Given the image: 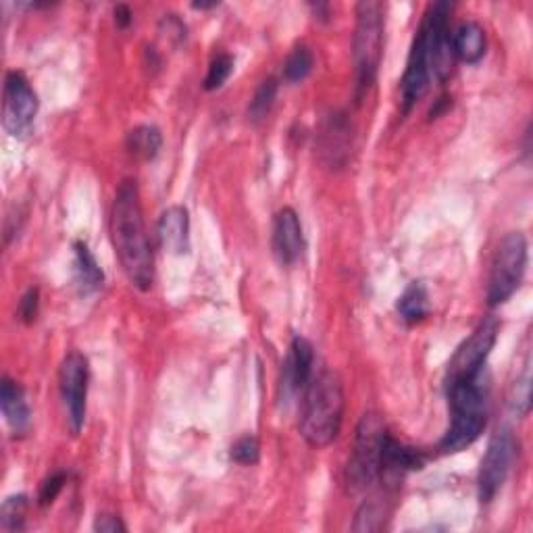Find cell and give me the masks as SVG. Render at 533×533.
Here are the masks:
<instances>
[{
  "label": "cell",
  "mask_w": 533,
  "mask_h": 533,
  "mask_svg": "<svg viewBox=\"0 0 533 533\" xmlns=\"http://www.w3.org/2000/svg\"><path fill=\"white\" fill-rule=\"evenodd\" d=\"M111 240L132 286L148 292L155 284V255L146 234L140 192L134 180H125L117 188L111 209Z\"/></svg>",
  "instance_id": "6da1fadb"
},
{
  "label": "cell",
  "mask_w": 533,
  "mask_h": 533,
  "mask_svg": "<svg viewBox=\"0 0 533 533\" xmlns=\"http://www.w3.org/2000/svg\"><path fill=\"white\" fill-rule=\"evenodd\" d=\"M344 386L338 373L321 371L313 375L311 384L302 394V409L298 429L300 436L313 448H325L340 436L344 421Z\"/></svg>",
  "instance_id": "7a4b0ae2"
},
{
  "label": "cell",
  "mask_w": 533,
  "mask_h": 533,
  "mask_svg": "<svg viewBox=\"0 0 533 533\" xmlns=\"http://www.w3.org/2000/svg\"><path fill=\"white\" fill-rule=\"evenodd\" d=\"M450 406V425L440 440V452L456 454L479 440L488 425L490 411V386L486 373L477 375L471 382L454 384L446 388Z\"/></svg>",
  "instance_id": "3957f363"
},
{
  "label": "cell",
  "mask_w": 533,
  "mask_h": 533,
  "mask_svg": "<svg viewBox=\"0 0 533 533\" xmlns=\"http://www.w3.org/2000/svg\"><path fill=\"white\" fill-rule=\"evenodd\" d=\"M384 30H386L384 5L375 3V0L359 3L357 28H354V38H352L354 96H357V103H361L377 82L379 65H382L384 57Z\"/></svg>",
  "instance_id": "277c9868"
},
{
  "label": "cell",
  "mask_w": 533,
  "mask_h": 533,
  "mask_svg": "<svg viewBox=\"0 0 533 533\" xmlns=\"http://www.w3.org/2000/svg\"><path fill=\"white\" fill-rule=\"evenodd\" d=\"M390 436V431L377 413L363 415L357 436H354V448L348 461L346 477L348 486L354 492L369 490L375 481L382 477V461H384V446Z\"/></svg>",
  "instance_id": "5b68a950"
},
{
  "label": "cell",
  "mask_w": 533,
  "mask_h": 533,
  "mask_svg": "<svg viewBox=\"0 0 533 533\" xmlns=\"http://www.w3.org/2000/svg\"><path fill=\"white\" fill-rule=\"evenodd\" d=\"M527 269V240L521 232L506 234L492 259L490 282H488V304L500 307L519 290Z\"/></svg>",
  "instance_id": "8992f818"
},
{
  "label": "cell",
  "mask_w": 533,
  "mask_h": 533,
  "mask_svg": "<svg viewBox=\"0 0 533 533\" xmlns=\"http://www.w3.org/2000/svg\"><path fill=\"white\" fill-rule=\"evenodd\" d=\"M498 332L500 323L496 317H486L475 327V332L459 346V350L454 352V357L448 363L446 388L471 382V379L486 371V361L498 340Z\"/></svg>",
  "instance_id": "52a82bcc"
},
{
  "label": "cell",
  "mask_w": 533,
  "mask_h": 533,
  "mask_svg": "<svg viewBox=\"0 0 533 533\" xmlns=\"http://www.w3.org/2000/svg\"><path fill=\"white\" fill-rule=\"evenodd\" d=\"M450 15L452 3L440 0V3L429 5L421 28L425 32L427 42V57L431 67V78L446 82L454 69V48H452V32H450Z\"/></svg>",
  "instance_id": "ba28073f"
},
{
  "label": "cell",
  "mask_w": 533,
  "mask_h": 533,
  "mask_svg": "<svg viewBox=\"0 0 533 533\" xmlns=\"http://www.w3.org/2000/svg\"><path fill=\"white\" fill-rule=\"evenodd\" d=\"M517 448L519 446L511 429L502 427L492 436L477 475V492L481 504H490L502 490L517 459Z\"/></svg>",
  "instance_id": "9c48e42d"
},
{
  "label": "cell",
  "mask_w": 533,
  "mask_h": 533,
  "mask_svg": "<svg viewBox=\"0 0 533 533\" xmlns=\"http://www.w3.org/2000/svg\"><path fill=\"white\" fill-rule=\"evenodd\" d=\"M88 384H90L88 359L78 350L69 352L59 369V390L65 406L67 423L73 436H78L86 423Z\"/></svg>",
  "instance_id": "30bf717a"
},
{
  "label": "cell",
  "mask_w": 533,
  "mask_h": 533,
  "mask_svg": "<svg viewBox=\"0 0 533 533\" xmlns=\"http://www.w3.org/2000/svg\"><path fill=\"white\" fill-rule=\"evenodd\" d=\"M38 94L21 71H9L3 92V125L13 138H25L38 115Z\"/></svg>",
  "instance_id": "8fae6325"
},
{
  "label": "cell",
  "mask_w": 533,
  "mask_h": 533,
  "mask_svg": "<svg viewBox=\"0 0 533 533\" xmlns=\"http://www.w3.org/2000/svg\"><path fill=\"white\" fill-rule=\"evenodd\" d=\"M315 375V348L313 344L296 336L290 344L288 357L282 365V377H279V402L290 404L304 394Z\"/></svg>",
  "instance_id": "7c38bea8"
},
{
  "label": "cell",
  "mask_w": 533,
  "mask_h": 533,
  "mask_svg": "<svg viewBox=\"0 0 533 533\" xmlns=\"http://www.w3.org/2000/svg\"><path fill=\"white\" fill-rule=\"evenodd\" d=\"M429 82H431V67H429V57H427V42H425V32L419 25V30L413 38L409 61H406V69L402 75V86H400L404 113H409L425 96V92L429 90Z\"/></svg>",
  "instance_id": "4fadbf2b"
},
{
  "label": "cell",
  "mask_w": 533,
  "mask_h": 533,
  "mask_svg": "<svg viewBox=\"0 0 533 533\" xmlns=\"http://www.w3.org/2000/svg\"><path fill=\"white\" fill-rule=\"evenodd\" d=\"M271 244H273V255L282 267H292L300 261L304 252V234L300 217L294 209L286 207L275 215Z\"/></svg>",
  "instance_id": "5bb4252c"
},
{
  "label": "cell",
  "mask_w": 533,
  "mask_h": 533,
  "mask_svg": "<svg viewBox=\"0 0 533 533\" xmlns=\"http://www.w3.org/2000/svg\"><path fill=\"white\" fill-rule=\"evenodd\" d=\"M317 136L323 161L332 169H340L348 161L352 148V123L348 121V117L338 111L327 115Z\"/></svg>",
  "instance_id": "9a60e30c"
},
{
  "label": "cell",
  "mask_w": 533,
  "mask_h": 533,
  "mask_svg": "<svg viewBox=\"0 0 533 533\" xmlns=\"http://www.w3.org/2000/svg\"><path fill=\"white\" fill-rule=\"evenodd\" d=\"M159 242L165 248V252L175 257L188 255L190 252V215L186 207H169L163 211L159 225H157Z\"/></svg>",
  "instance_id": "2e32d148"
},
{
  "label": "cell",
  "mask_w": 533,
  "mask_h": 533,
  "mask_svg": "<svg viewBox=\"0 0 533 533\" xmlns=\"http://www.w3.org/2000/svg\"><path fill=\"white\" fill-rule=\"evenodd\" d=\"M0 409H3L7 425L17 436L25 434V431L30 429L32 423L30 404L25 400L23 388L11 377H3V384H0Z\"/></svg>",
  "instance_id": "e0dca14e"
},
{
  "label": "cell",
  "mask_w": 533,
  "mask_h": 533,
  "mask_svg": "<svg viewBox=\"0 0 533 533\" xmlns=\"http://www.w3.org/2000/svg\"><path fill=\"white\" fill-rule=\"evenodd\" d=\"M452 48H454V57L459 61L469 65L479 63L486 57V48H488L484 25L471 19L463 21L452 34Z\"/></svg>",
  "instance_id": "ac0fdd59"
},
{
  "label": "cell",
  "mask_w": 533,
  "mask_h": 533,
  "mask_svg": "<svg viewBox=\"0 0 533 533\" xmlns=\"http://www.w3.org/2000/svg\"><path fill=\"white\" fill-rule=\"evenodd\" d=\"M73 271H75V284H78L82 294H92L100 290L105 282V271L100 269L96 257L86 242L78 240L73 244Z\"/></svg>",
  "instance_id": "d6986e66"
},
{
  "label": "cell",
  "mask_w": 533,
  "mask_h": 533,
  "mask_svg": "<svg viewBox=\"0 0 533 533\" xmlns=\"http://www.w3.org/2000/svg\"><path fill=\"white\" fill-rule=\"evenodd\" d=\"M396 311L406 325L421 323L429 315V296L425 286L421 282H413L406 288L396 302Z\"/></svg>",
  "instance_id": "ffe728a7"
},
{
  "label": "cell",
  "mask_w": 533,
  "mask_h": 533,
  "mask_svg": "<svg viewBox=\"0 0 533 533\" xmlns=\"http://www.w3.org/2000/svg\"><path fill=\"white\" fill-rule=\"evenodd\" d=\"M163 146V134L155 125H138L130 134L128 140H125V148L132 157L140 161H152Z\"/></svg>",
  "instance_id": "44dd1931"
},
{
  "label": "cell",
  "mask_w": 533,
  "mask_h": 533,
  "mask_svg": "<svg viewBox=\"0 0 533 533\" xmlns=\"http://www.w3.org/2000/svg\"><path fill=\"white\" fill-rule=\"evenodd\" d=\"M315 67L313 50L309 46H296L284 63V80L288 84H300L311 75Z\"/></svg>",
  "instance_id": "7402d4cb"
},
{
  "label": "cell",
  "mask_w": 533,
  "mask_h": 533,
  "mask_svg": "<svg viewBox=\"0 0 533 533\" xmlns=\"http://www.w3.org/2000/svg\"><path fill=\"white\" fill-rule=\"evenodd\" d=\"M277 88H279V84L275 78H267L261 82V86L257 88L255 96L250 98V105H248V121L250 123H261L267 119V115L271 113V109L275 105Z\"/></svg>",
  "instance_id": "603a6c76"
},
{
  "label": "cell",
  "mask_w": 533,
  "mask_h": 533,
  "mask_svg": "<svg viewBox=\"0 0 533 533\" xmlns=\"http://www.w3.org/2000/svg\"><path fill=\"white\" fill-rule=\"evenodd\" d=\"M386 521V509L382 502H377V498L367 500L361 504V509L357 511V517H354V531H379L384 529Z\"/></svg>",
  "instance_id": "cb8c5ba5"
},
{
  "label": "cell",
  "mask_w": 533,
  "mask_h": 533,
  "mask_svg": "<svg viewBox=\"0 0 533 533\" xmlns=\"http://www.w3.org/2000/svg\"><path fill=\"white\" fill-rule=\"evenodd\" d=\"M25 513H28V498L23 494L19 496H9L3 502V509H0V525L5 531H21Z\"/></svg>",
  "instance_id": "d4e9b609"
},
{
  "label": "cell",
  "mask_w": 533,
  "mask_h": 533,
  "mask_svg": "<svg viewBox=\"0 0 533 533\" xmlns=\"http://www.w3.org/2000/svg\"><path fill=\"white\" fill-rule=\"evenodd\" d=\"M232 73H234V57L227 55V53H219L209 63L207 78H205V84H202V86H205L207 92L219 90L227 80H230Z\"/></svg>",
  "instance_id": "484cf974"
},
{
  "label": "cell",
  "mask_w": 533,
  "mask_h": 533,
  "mask_svg": "<svg viewBox=\"0 0 533 533\" xmlns=\"http://www.w3.org/2000/svg\"><path fill=\"white\" fill-rule=\"evenodd\" d=\"M230 456H232L234 463L244 465V467H252V465H257L261 459V444L255 436H250V434L242 436L234 442Z\"/></svg>",
  "instance_id": "4316f807"
},
{
  "label": "cell",
  "mask_w": 533,
  "mask_h": 533,
  "mask_svg": "<svg viewBox=\"0 0 533 533\" xmlns=\"http://www.w3.org/2000/svg\"><path fill=\"white\" fill-rule=\"evenodd\" d=\"M511 409L519 417H527L531 409V373H529V363L523 369V375L517 379V384L513 388V396L509 400Z\"/></svg>",
  "instance_id": "83f0119b"
},
{
  "label": "cell",
  "mask_w": 533,
  "mask_h": 533,
  "mask_svg": "<svg viewBox=\"0 0 533 533\" xmlns=\"http://www.w3.org/2000/svg\"><path fill=\"white\" fill-rule=\"evenodd\" d=\"M17 313L25 325H32L38 319V313H40V290L38 288H30L21 296Z\"/></svg>",
  "instance_id": "f1b7e54d"
},
{
  "label": "cell",
  "mask_w": 533,
  "mask_h": 533,
  "mask_svg": "<svg viewBox=\"0 0 533 533\" xmlns=\"http://www.w3.org/2000/svg\"><path fill=\"white\" fill-rule=\"evenodd\" d=\"M65 481H67V473H63V471H57L50 477H46L42 488H40V494H38L40 506L53 504L57 500V496L61 494V490L65 488Z\"/></svg>",
  "instance_id": "f546056e"
},
{
  "label": "cell",
  "mask_w": 533,
  "mask_h": 533,
  "mask_svg": "<svg viewBox=\"0 0 533 533\" xmlns=\"http://www.w3.org/2000/svg\"><path fill=\"white\" fill-rule=\"evenodd\" d=\"M161 30L169 40L175 44H182L186 40V25L182 19H177L175 15H165L161 21Z\"/></svg>",
  "instance_id": "4dcf8cb0"
},
{
  "label": "cell",
  "mask_w": 533,
  "mask_h": 533,
  "mask_svg": "<svg viewBox=\"0 0 533 533\" xmlns=\"http://www.w3.org/2000/svg\"><path fill=\"white\" fill-rule=\"evenodd\" d=\"M94 529L100 531V533H123V531H128V527H125V523L117 515H109V513H103V515L96 517Z\"/></svg>",
  "instance_id": "1f68e13d"
},
{
  "label": "cell",
  "mask_w": 533,
  "mask_h": 533,
  "mask_svg": "<svg viewBox=\"0 0 533 533\" xmlns=\"http://www.w3.org/2000/svg\"><path fill=\"white\" fill-rule=\"evenodd\" d=\"M134 15L130 11L128 5H117L115 7V25L119 30H125V28H130V23H132Z\"/></svg>",
  "instance_id": "d6a6232c"
},
{
  "label": "cell",
  "mask_w": 533,
  "mask_h": 533,
  "mask_svg": "<svg viewBox=\"0 0 533 533\" xmlns=\"http://www.w3.org/2000/svg\"><path fill=\"white\" fill-rule=\"evenodd\" d=\"M311 9H313V13H315V19L319 17L321 21H325V19L329 17V5H325V3H317V5L313 3Z\"/></svg>",
  "instance_id": "836d02e7"
}]
</instances>
